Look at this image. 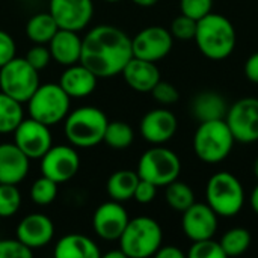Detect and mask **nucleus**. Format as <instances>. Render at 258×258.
<instances>
[{
	"instance_id": "f257e3e1",
	"label": "nucleus",
	"mask_w": 258,
	"mask_h": 258,
	"mask_svg": "<svg viewBox=\"0 0 258 258\" xmlns=\"http://www.w3.org/2000/svg\"><path fill=\"white\" fill-rule=\"evenodd\" d=\"M132 57V38L116 26L100 24L91 29L82 39L80 63L89 68L98 79L121 74Z\"/></svg>"
},
{
	"instance_id": "f03ea898",
	"label": "nucleus",
	"mask_w": 258,
	"mask_h": 258,
	"mask_svg": "<svg viewBox=\"0 0 258 258\" xmlns=\"http://www.w3.org/2000/svg\"><path fill=\"white\" fill-rule=\"evenodd\" d=\"M194 41L207 59L224 60L234 51L237 35L233 23L225 15L210 12L198 20Z\"/></svg>"
},
{
	"instance_id": "7ed1b4c3",
	"label": "nucleus",
	"mask_w": 258,
	"mask_h": 258,
	"mask_svg": "<svg viewBox=\"0 0 258 258\" xmlns=\"http://www.w3.org/2000/svg\"><path fill=\"white\" fill-rule=\"evenodd\" d=\"M63 121L65 138L77 148H91L101 144L109 124L106 113L94 106L77 107L70 112Z\"/></svg>"
},
{
	"instance_id": "20e7f679",
	"label": "nucleus",
	"mask_w": 258,
	"mask_h": 258,
	"mask_svg": "<svg viewBox=\"0 0 258 258\" xmlns=\"http://www.w3.org/2000/svg\"><path fill=\"white\" fill-rule=\"evenodd\" d=\"M234 142L236 139L225 119L200 122L194 135V153L201 162L216 165L230 156Z\"/></svg>"
},
{
	"instance_id": "39448f33",
	"label": "nucleus",
	"mask_w": 258,
	"mask_h": 258,
	"mask_svg": "<svg viewBox=\"0 0 258 258\" xmlns=\"http://www.w3.org/2000/svg\"><path fill=\"white\" fill-rule=\"evenodd\" d=\"M163 231L159 222L150 216H138L128 221L119 237V248L127 258H148L162 246Z\"/></svg>"
},
{
	"instance_id": "423d86ee",
	"label": "nucleus",
	"mask_w": 258,
	"mask_h": 258,
	"mask_svg": "<svg viewBox=\"0 0 258 258\" xmlns=\"http://www.w3.org/2000/svg\"><path fill=\"white\" fill-rule=\"evenodd\" d=\"M206 203L218 216L233 218L243 209L245 189L234 174L228 171L216 172L207 181Z\"/></svg>"
},
{
	"instance_id": "0eeeda50",
	"label": "nucleus",
	"mask_w": 258,
	"mask_h": 258,
	"mask_svg": "<svg viewBox=\"0 0 258 258\" xmlns=\"http://www.w3.org/2000/svg\"><path fill=\"white\" fill-rule=\"evenodd\" d=\"M71 107V97L59 83H44L27 101L29 116L51 127L67 118Z\"/></svg>"
},
{
	"instance_id": "6e6552de",
	"label": "nucleus",
	"mask_w": 258,
	"mask_h": 258,
	"mask_svg": "<svg viewBox=\"0 0 258 258\" xmlns=\"http://www.w3.org/2000/svg\"><path fill=\"white\" fill-rule=\"evenodd\" d=\"M136 172L142 180L151 181L157 187L168 186L180 177L181 162L172 150L156 145L141 156Z\"/></svg>"
},
{
	"instance_id": "1a4fd4ad",
	"label": "nucleus",
	"mask_w": 258,
	"mask_h": 258,
	"mask_svg": "<svg viewBox=\"0 0 258 258\" xmlns=\"http://www.w3.org/2000/svg\"><path fill=\"white\" fill-rule=\"evenodd\" d=\"M39 85V71L24 57L15 56L0 68V91L20 103H27Z\"/></svg>"
},
{
	"instance_id": "9d476101",
	"label": "nucleus",
	"mask_w": 258,
	"mask_h": 258,
	"mask_svg": "<svg viewBox=\"0 0 258 258\" xmlns=\"http://www.w3.org/2000/svg\"><path fill=\"white\" fill-rule=\"evenodd\" d=\"M225 121L236 142H258V98L245 97L237 100L231 107H228Z\"/></svg>"
},
{
	"instance_id": "9b49d317",
	"label": "nucleus",
	"mask_w": 258,
	"mask_h": 258,
	"mask_svg": "<svg viewBox=\"0 0 258 258\" xmlns=\"http://www.w3.org/2000/svg\"><path fill=\"white\" fill-rule=\"evenodd\" d=\"M39 160L41 174L57 184L70 181L80 169V156L73 145H51Z\"/></svg>"
},
{
	"instance_id": "f8f14e48",
	"label": "nucleus",
	"mask_w": 258,
	"mask_h": 258,
	"mask_svg": "<svg viewBox=\"0 0 258 258\" xmlns=\"http://www.w3.org/2000/svg\"><path fill=\"white\" fill-rule=\"evenodd\" d=\"M174 45V36L169 29L162 26H150L142 29L132 39L133 56L150 62H159L165 59Z\"/></svg>"
},
{
	"instance_id": "ddd939ff",
	"label": "nucleus",
	"mask_w": 258,
	"mask_h": 258,
	"mask_svg": "<svg viewBox=\"0 0 258 258\" xmlns=\"http://www.w3.org/2000/svg\"><path fill=\"white\" fill-rule=\"evenodd\" d=\"M14 144L30 160L41 159L53 145L50 127L29 116L14 130Z\"/></svg>"
},
{
	"instance_id": "4468645a",
	"label": "nucleus",
	"mask_w": 258,
	"mask_h": 258,
	"mask_svg": "<svg viewBox=\"0 0 258 258\" xmlns=\"http://www.w3.org/2000/svg\"><path fill=\"white\" fill-rule=\"evenodd\" d=\"M130 218L122 203L119 201H106L97 207L92 216V228L95 234L107 242L119 240L124 233Z\"/></svg>"
},
{
	"instance_id": "2eb2a0df",
	"label": "nucleus",
	"mask_w": 258,
	"mask_h": 258,
	"mask_svg": "<svg viewBox=\"0 0 258 258\" xmlns=\"http://www.w3.org/2000/svg\"><path fill=\"white\" fill-rule=\"evenodd\" d=\"M48 12L56 20L59 29L80 32L94 15L92 0H50Z\"/></svg>"
},
{
	"instance_id": "dca6fc26",
	"label": "nucleus",
	"mask_w": 258,
	"mask_h": 258,
	"mask_svg": "<svg viewBox=\"0 0 258 258\" xmlns=\"http://www.w3.org/2000/svg\"><path fill=\"white\" fill-rule=\"evenodd\" d=\"M218 218L219 216L207 203H194L183 212V233L192 242L212 239L218 231Z\"/></svg>"
},
{
	"instance_id": "f3484780",
	"label": "nucleus",
	"mask_w": 258,
	"mask_h": 258,
	"mask_svg": "<svg viewBox=\"0 0 258 258\" xmlns=\"http://www.w3.org/2000/svg\"><path fill=\"white\" fill-rule=\"evenodd\" d=\"M178 121L175 115L166 107H157L147 112L141 119V135L153 145H163L169 142L177 133Z\"/></svg>"
},
{
	"instance_id": "a211bd4d",
	"label": "nucleus",
	"mask_w": 258,
	"mask_h": 258,
	"mask_svg": "<svg viewBox=\"0 0 258 258\" xmlns=\"http://www.w3.org/2000/svg\"><path fill=\"white\" fill-rule=\"evenodd\" d=\"M15 234L20 242L33 251L47 246L53 240L54 225L48 216L42 213H32L18 222Z\"/></svg>"
},
{
	"instance_id": "6ab92c4d",
	"label": "nucleus",
	"mask_w": 258,
	"mask_h": 258,
	"mask_svg": "<svg viewBox=\"0 0 258 258\" xmlns=\"http://www.w3.org/2000/svg\"><path fill=\"white\" fill-rule=\"evenodd\" d=\"M30 159L14 144H0V183L18 184L29 174Z\"/></svg>"
},
{
	"instance_id": "aec40b11",
	"label": "nucleus",
	"mask_w": 258,
	"mask_h": 258,
	"mask_svg": "<svg viewBox=\"0 0 258 258\" xmlns=\"http://www.w3.org/2000/svg\"><path fill=\"white\" fill-rule=\"evenodd\" d=\"M125 83L136 92H151L160 82V71L156 62H150L139 57H132L121 71Z\"/></svg>"
},
{
	"instance_id": "412c9836",
	"label": "nucleus",
	"mask_w": 258,
	"mask_h": 258,
	"mask_svg": "<svg viewBox=\"0 0 258 258\" xmlns=\"http://www.w3.org/2000/svg\"><path fill=\"white\" fill-rule=\"evenodd\" d=\"M97 80L98 77L79 62L67 67V70L60 74L59 85L71 98H85L95 91Z\"/></svg>"
},
{
	"instance_id": "4be33fe9",
	"label": "nucleus",
	"mask_w": 258,
	"mask_h": 258,
	"mask_svg": "<svg viewBox=\"0 0 258 258\" xmlns=\"http://www.w3.org/2000/svg\"><path fill=\"white\" fill-rule=\"evenodd\" d=\"M51 59L63 67H70L80 62L82 38L74 30L59 29L51 41L47 44Z\"/></svg>"
},
{
	"instance_id": "5701e85b",
	"label": "nucleus",
	"mask_w": 258,
	"mask_h": 258,
	"mask_svg": "<svg viewBox=\"0 0 258 258\" xmlns=\"http://www.w3.org/2000/svg\"><path fill=\"white\" fill-rule=\"evenodd\" d=\"M53 255L56 258H100L103 254L92 239L76 233L60 237Z\"/></svg>"
},
{
	"instance_id": "b1692460",
	"label": "nucleus",
	"mask_w": 258,
	"mask_h": 258,
	"mask_svg": "<svg viewBox=\"0 0 258 258\" xmlns=\"http://www.w3.org/2000/svg\"><path fill=\"white\" fill-rule=\"evenodd\" d=\"M228 106L225 98L213 91H204L194 97L192 100V115L198 122L225 119Z\"/></svg>"
},
{
	"instance_id": "393cba45",
	"label": "nucleus",
	"mask_w": 258,
	"mask_h": 258,
	"mask_svg": "<svg viewBox=\"0 0 258 258\" xmlns=\"http://www.w3.org/2000/svg\"><path fill=\"white\" fill-rule=\"evenodd\" d=\"M139 180L141 177L136 171L119 169L109 177L106 183V190L113 201L125 203L133 198Z\"/></svg>"
},
{
	"instance_id": "a878e982",
	"label": "nucleus",
	"mask_w": 258,
	"mask_h": 258,
	"mask_svg": "<svg viewBox=\"0 0 258 258\" xmlns=\"http://www.w3.org/2000/svg\"><path fill=\"white\" fill-rule=\"evenodd\" d=\"M59 26L50 12H39L29 18L26 24V35L33 44H48Z\"/></svg>"
},
{
	"instance_id": "bb28decb",
	"label": "nucleus",
	"mask_w": 258,
	"mask_h": 258,
	"mask_svg": "<svg viewBox=\"0 0 258 258\" xmlns=\"http://www.w3.org/2000/svg\"><path fill=\"white\" fill-rule=\"evenodd\" d=\"M23 119V103L0 91V135L14 133Z\"/></svg>"
},
{
	"instance_id": "cd10ccee",
	"label": "nucleus",
	"mask_w": 258,
	"mask_h": 258,
	"mask_svg": "<svg viewBox=\"0 0 258 258\" xmlns=\"http://www.w3.org/2000/svg\"><path fill=\"white\" fill-rule=\"evenodd\" d=\"M219 243L225 252V257H239L249 249L251 233L246 228L234 227L224 233Z\"/></svg>"
},
{
	"instance_id": "c85d7f7f",
	"label": "nucleus",
	"mask_w": 258,
	"mask_h": 258,
	"mask_svg": "<svg viewBox=\"0 0 258 258\" xmlns=\"http://www.w3.org/2000/svg\"><path fill=\"white\" fill-rule=\"evenodd\" d=\"M165 198H166L168 206L172 210L180 212V213L187 210L195 203V194L192 187L187 183L180 181L178 178L166 186Z\"/></svg>"
},
{
	"instance_id": "c756f323",
	"label": "nucleus",
	"mask_w": 258,
	"mask_h": 258,
	"mask_svg": "<svg viewBox=\"0 0 258 258\" xmlns=\"http://www.w3.org/2000/svg\"><path fill=\"white\" fill-rule=\"evenodd\" d=\"M135 141V133L130 124L124 121H110L106 127L103 142L113 150H125Z\"/></svg>"
},
{
	"instance_id": "7c9ffc66",
	"label": "nucleus",
	"mask_w": 258,
	"mask_h": 258,
	"mask_svg": "<svg viewBox=\"0 0 258 258\" xmlns=\"http://www.w3.org/2000/svg\"><path fill=\"white\" fill-rule=\"evenodd\" d=\"M59 192V184L47 177H41L33 181L30 187V200L36 206H48L51 204Z\"/></svg>"
},
{
	"instance_id": "2f4dec72",
	"label": "nucleus",
	"mask_w": 258,
	"mask_h": 258,
	"mask_svg": "<svg viewBox=\"0 0 258 258\" xmlns=\"http://www.w3.org/2000/svg\"><path fill=\"white\" fill-rule=\"evenodd\" d=\"M21 207V194L17 184L0 183V219L14 216Z\"/></svg>"
},
{
	"instance_id": "473e14b6",
	"label": "nucleus",
	"mask_w": 258,
	"mask_h": 258,
	"mask_svg": "<svg viewBox=\"0 0 258 258\" xmlns=\"http://www.w3.org/2000/svg\"><path fill=\"white\" fill-rule=\"evenodd\" d=\"M190 258H225V252L219 242L212 239H204L194 242L189 249Z\"/></svg>"
},
{
	"instance_id": "72a5a7b5",
	"label": "nucleus",
	"mask_w": 258,
	"mask_h": 258,
	"mask_svg": "<svg viewBox=\"0 0 258 258\" xmlns=\"http://www.w3.org/2000/svg\"><path fill=\"white\" fill-rule=\"evenodd\" d=\"M197 20L187 17V15H178L172 20L171 23V27H169V32L171 35L175 38V39H180V41H189V39H194L195 38V33H197Z\"/></svg>"
},
{
	"instance_id": "f704fd0d",
	"label": "nucleus",
	"mask_w": 258,
	"mask_h": 258,
	"mask_svg": "<svg viewBox=\"0 0 258 258\" xmlns=\"http://www.w3.org/2000/svg\"><path fill=\"white\" fill-rule=\"evenodd\" d=\"M180 9L183 15L198 21L213 12V0H180Z\"/></svg>"
},
{
	"instance_id": "c9c22d12",
	"label": "nucleus",
	"mask_w": 258,
	"mask_h": 258,
	"mask_svg": "<svg viewBox=\"0 0 258 258\" xmlns=\"http://www.w3.org/2000/svg\"><path fill=\"white\" fill-rule=\"evenodd\" d=\"M33 251L18 239L0 240V258H30Z\"/></svg>"
},
{
	"instance_id": "e433bc0d",
	"label": "nucleus",
	"mask_w": 258,
	"mask_h": 258,
	"mask_svg": "<svg viewBox=\"0 0 258 258\" xmlns=\"http://www.w3.org/2000/svg\"><path fill=\"white\" fill-rule=\"evenodd\" d=\"M151 94H153L154 100H156L159 104H162V106H171V104L177 103L178 98H180L178 89H177L172 83H169V82H162V80L153 88Z\"/></svg>"
},
{
	"instance_id": "4c0bfd02",
	"label": "nucleus",
	"mask_w": 258,
	"mask_h": 258,
	"mask_svg": "<svg viewBox=\"0 0 258 258\" xmlns=\"http://www.w3.org/2000/svg\"><path fill=\"white\" fill-rule=\"evenodd\" d=\"M24 59L35 70H38V71L44 70L50 63V60H51V54H50L48 45H45V44H35L32 48H29V51L26 53Z\"/></svg>"
},
{
	"instance_id": "58836bf2",
	"label": "nucleus",
	"mask_w": 258,
	"mask_h": 258,
	"mask_svg": "<svg viewBox=\"0 0 258 258\" xmlns=\"http://www.w3.org/2000/svg\"><path fill=\"white\" fill-rule=\"evenodd\" d=\"M17 54V45H15V41L14 38L0 29V68L8 63L11 59H14Z\"/></svg>"
},
{
	"instance_id": "ea45409f",
	"label": "nucleus",
	"mask_w": 258,
	"mask_h": 258,
	"mask_svg": "<svg viewBox=\"0 0 258 258\" xmlns=\"http://www.w3.org/2000/svg\"><path fill=\"white\" fill-rule=\"evenodd\" d=\"M157 195V186L153 184L151 181H147V180H139L138 186H136V190H135V195L133 198L139 203V204H150L154 201Z\"/></svg>"
},
{
	"instance_id": "a19ab883",
	"label": "nucleus",
	"mask_w": 258,
	"mask_h": 258,
	"mask_svg": "<svg viewBox=\"0 0 258 258\" xmlns=\"http://www.w3.org/2000/svg\"><path fill=\"white\" fill-rule=\"evenodd\" d=\"M245 76L249 82L258 85V51L252 53L245 62Z\"/></svg>"
},
{
	"instance_id": "79ce46f5",
	"label": "nucleus",
	"mask_w": 258,
	"mask_h": 258,
	"mask_svg": "<svg viewBox=\"0 0 258 258\" xmlns=\"http://www.w3.org/2000/svg\"><path fill=\"white\" fill-rule=\"evenodd\" d=\"M154 257L157 258H184V252L177 248V246H160L157 249V252L154 254Z\"/></svg>"
},
{
	"instance_id": "37998d69",
	"label": "nucleus",
	"mask_w": 258,
	"mask_h": 258,
	"mask_svg": "<svg viewBox=\"0 0 258 258\" xmlns=\"http://www.w3.org/2000/svg\"><path fill=\"white\" fill-rule=\"evenodd\" d=\"M249 204H251V209L254 210V213L258 215V184L254 187V190H252V194H251Z\"/></svg>"
},
{
	"instance_id": "c03bdc74",
	"label": "nucleus",
	"mask_w": 258,
	"mask_h": 258,
	"mask_svg": "<svg viewBox=\"0 0 258 258\" xmlns=\"http://www.w3.org/2000/svg\"><path fill=\"white\" fill-rule=\"evenodd\" d=\"M132 2H133L135 5L141 6V8H151V6L157 5L159 0H132Z\"/></svg>"
},
{
	"instance_id": "a18cd8bd",
	"label": "nucleus",
	"mask_w": 258,
	"mask_h": 258,
	"mask_svg": "<svg viewBox=\"0 0 258 258\" xmlns=\"http://www.w3.org/2000/svg\"><path fill=\"white\" fill-rule=\"evenodd\" d=\"M101 257L104 258H127L125 257V254L122 252V249L119 248V249H116V251H109V252H106L104 255H101Z\"/></svg>"
},
{
	"instance_id": "49530a36",
	"label": "nucleus",
	"mask_w": 258,
	"mask_h": 258,
	"mask_svg": "<svg viewBox=\"0 0 258 258\" xmlns=\"http://www.w3.org/2000/svg\"><path fill=\"white\" fill-rule=\"evenodd\" d=\"M254 175L257 177L258 180V157L255 159V162H254Z\"/></svg>"
},
{
	"instance_id": "de8ad7c7",
	"label": "nucleus",
	"mask_w": 258,
	"mask_h": 258,
	"mask_svg": "<svg viewBox=\"0 0 258 258\" xmlns=\"http://www.w3.org/2000/svg\"><path fill=\"white\" fill-rule=\"evenodd\" d=\"M104 2H110V3H116V2H121V0H104Z\"/></svg>"
},
{
	"instance_id": "09e8293b",
	"label": "nucleus",
	"mask_w": 258,
	"mask_h": 258,
	"mask_svg": "<svg viewBox=\"0 0 258 258\" xmlns=\"http://www.w3.org/2000/svg\"><path fill=\"white\" fill-rule=\"evenodd\" d=\"M20 2H27V0H20Z\"/></svg>"
}]
</instances>
